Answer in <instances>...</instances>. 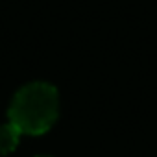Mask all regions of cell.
Listing matches in <instances>:
<instances>
[{"instance_id":"3","label":"cell","mask_w":157,"mask_h":157,"mask_svg":"<svg viewBox=\"0 0 157 157\" xmlns=\"http://www.w3.org/2000/svg\"><path fill=\"white\" fill-rule=\"evenodd\" d=\"M37 157H48V155H37Z\"/></svg>"},{"instance_id":"1","label":"cell","mask_w":157,"mask_h":157,"mask_svg":"<svg viewBox=\"0 0 157 157\" xmlns=\"http://www.w3.org/2000/svg\"><path fill=\"white\" fill-rule=\"evenodd\" d=\"M59 115V96L54 85L33 82L19 89L11 100L8 117L21 135L46 133Z\"/></svg>"},{"instance_id":"2","label":"cell","mask_w":157,"mask_h":157,"mask_svg":"<svg viewBox=\"0 0 157 157\" xmlns=\"http://www.w3.org/2000/svg\"><path fill=\"white\" fill-rule=\"evenodd\" d=\"M21 140V131L13 124H0V155L11 153Z\"/></svg>"}]
</instances>
